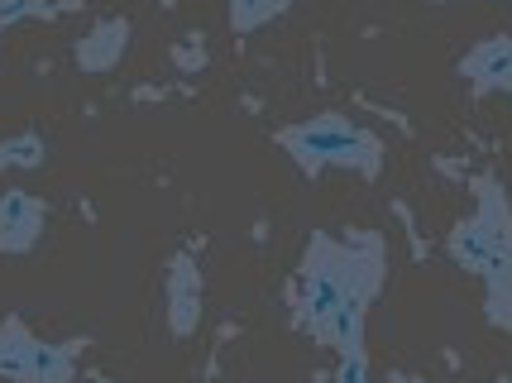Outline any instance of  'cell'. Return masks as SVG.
<instances>
[{"instance_id":"6da1fadb","label":"cell","mask_w":512,"mask_h":383,"mask_svg":"<svg viewBox=\"0 0 512 383\" xmlns=\"http://www.w3.org/2000/svg\"><path fill=\"white\" fill-rule=\"evenodd\" d=\"M297 144V154L307 158V163H369L374 168V139L369 135H355L350 125H340V120H321V125H307V130H297L292 135Z\"/></svg>"},{"instance_id":"7a4b0ae2","label":"cell","mask_w":512,"mask_h":383,"mask_svg":"<svg viewBox=\"0 0 512 383\" xmlns=\"http://www.w3.org/2000/svg\"><path fill=\"white\" fill-rule=\"evenodd\" d=\"M465 77L484 82V87H512V39H493V44L474 48L465 58Z\"/></svg>"},{"instance_id":"3957f363","label":"cell","mask_w":512,"mask_h":383,"mask_svg":"<svg viewBox=\"0 0 512 383\" xmlns=\"http://www.w3.org/2000/svg\"><path fill=\"white\" fill-rule=\"evenodd\" d=\"M0 230H24V240L39 230V206L29 202L24 192H10L0 197Z\"/></svg>"},{"instance_id":"277c9868","label":"cell","mask_w":512,"mask_h":383,"mask_svg":"<svg viewBox=\"0 0 512 383\" xmlns=\"http://www.w3.org/2000/svg\"><path fill=\"white\" fill-rule=\"evenodd\" d=\"M278 5H283V0H235V24H240V29H249V24L268 20Z\"/></svg>"},{"instance_id":"5b68a950","label":"cell","mask_w":512,"mask_h":383,"mask_svg":"<svg viewBox=\"0 0 512 383\" xmlns=\"http://www.w3.org/2000/svg\"><path fill=\"white\" fill-rule=\"evenodd\" d=\"M335 383H364V360H359V355H350V360H345V369H340V379Z\"/></svg>"}]
</instances>
